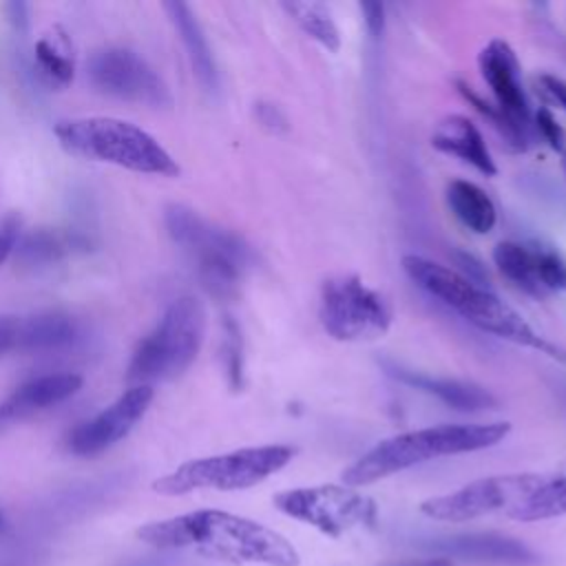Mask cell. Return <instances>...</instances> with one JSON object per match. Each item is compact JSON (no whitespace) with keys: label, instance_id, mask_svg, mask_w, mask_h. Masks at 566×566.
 <instances>
[{"label":"cell","instance_id":"obj_1","mask_svg":"<svg viewBox=\"0 0 566 566\" xmlns=\"http://www.w3.org/2000/svg\"><path fill=\"white\" fill-rule=\"evenodd\" d=\"M137 535L157 548H195L203 555L237 564L298 566L301 557L292 542L261 522L203 509L170 520L150 522Z\"/></svg>","mask_w":566,"mask_h":566},{"label":"cell","instance_id":"obj_2","mask_svg":"<svg viewBox=\"0 0 566 566\" xmlns=\"http://www.w3.org/2000/svg\"><path fill=\"white\" fill-rule=\"evenodd\" d=\"M402 270L422 292L438 298L442 305H447L451 312H455L478 329L493 334L497 338L511 340L515 345L537 349L539 354H546L555 360L566 363V349L539 336L497 294L478 285L475 281L460 274L458 270L447 268L420 254H405Z\"/></svg>","mask_w":566,"mask_h":566},{"label":"cell","instance_id":"obj_3","mask_svg":"<svg viewBox=\"0 0 566 566\" xmlns=\"http://www.w3.org/2000/svg\"><path fill=\"white\" fill-rule=\"evenodd\" d=\"M511 431L509 422H475V424H436L416 431H405L380 440L343 471V484L356 489L374 484L409 467L471 453L495 447Z\"/></svg>","mask_w":566,"mask_h":566},{"label":"cell","instance_id":"obj_4","mask_svg":"<svg viewBox=\"0 0 566 566\" xmlns=\"http://www.w3.org/2000/svg\"><path fill=\"white\" fill-rule=\"evenodd\" d=\"M57 144L75 157L113 164L139 175L177 177L175 157L144 128L117 117H73L53 126Z\"/></svg>","mask_w":566,"mask_h":566},{"label":"cell","instance_id":"obj_5","mask_svg":"<svg viewBox=\"0 0 566 566\" xmlns=\"http://www.w3.org/2000/svg\"><path fill=\"white\" fill-rule=\"evenodd\" d=\"M164 223L170 239L195 263L203 287L217 298L234 296L250 268L252 252L248 243L239 234L206 221L192 208L181 203H170L166 208Z\"/></svg>","mask_w":566,"mask_h":566},{"label":"cell","instance_id":"obj_6","mask_svg":"<svg viewBox=\"0 0 566 566\" xmlns=\"http://www.w3.org/2000/svg\"><path fill=\"white\" fill-rule=\"evenodd\" d=\"M206 336V310L195 296L175 298L159 323L137 343L126 378L150 385L181 376L197 358Z\"/></svg>","mask_w":566,"mask_h":566},{"label":"cell","instance_id":"obj_7","mask_svg":"<svg viewBox=\"0 0 566 566\" xmlns=\"http://www.w3.org/2000/svg\"><path fill=\"white\" fill-rule=\"evenodd\" d=\"M294 453L296 451L290 444H263L188 460L175 471L155 480L153 491L161 495H186L199 489H250L281 471L294 458Z\"/></svg>","mask_w":566,"mask_h":566},{"label":"cell","instance_id":"obj_8","mask_svg":"<svg viewBox=\"0 0 566 566\" xmlns=\"http://www.w3.org/2000/svg\"><path fill=\"white\" fill-rule=\"evenodd\" d=\"M318 321L334 340H376L391 325V305L360 276L340 274L321 285Z\"/></svg>","mask_w":566,"mask_h":566},{"label":"cell","instance_id":"obj_9","mask_svg":"<svg viewBox=\"0 0 566 566\" xmlns=\"http://www.w3.org/2000/svg\"><path fill=\"white\" fill-rule=\"evenodd\" d=\"M274 506L307 526H314L327 537L371 526L376 522V502L347 484H318L287 489L274 495Z\"/></svg>","mask_w":566,"mask_h":566},{"label":"cell","instance_id":"obj_10","mask_svg":"<svg viewBox=\"0 0 566 566\" xmlns=\"http://www.w3.org/2000/svg\"><path fill=\"white\" fill-rule=\"evenodd\" d=\"M542 480V473L480 478L458 491L424 500L420 504V513L438 522H469L495 511H504L509 515L539 486Z\"/></svg>","mask_w":566,"mask_h":566},{"label":"cell","instance_id":"obj_11","mask_svg":"<svg viewBox=\"0 0 566 566\" xmlns=\"http://www.w3.org/2000/svg\"><path fill=\"white\" fill-rule=\"evenodd\" d=\"M88 75L93 86L111 97L150 108H168L172 104L168 84L135 51L119 46L97 51L91 57Z\"/></svg>","mask_w":566,"mask_h":566},{"label":"cell","instance_id":"obj_12","mask_svg":"<svg viewBox=\"0 0 566 566\" xmlns=\"http://www.w3.org/2000/svg\"><path fill=\"white\" fill-rule=\"evenodd\" d=\"M480 73L489 84L495 108L509 124L511 146L526 148L531 139V108L522 86V69L509 42L493 38L478 55Z\"/></svg>","mask_w":566,"mask_h":566},{"label":"cell","instance_id":"obj_13","mask_svg":"<svg viewBox=\"0 0 566 566\" xmlns=\"http://www.w3.org/2000/svg\"><path fill=\"white\" fill-rule=\"evenodd\" d=\"M153 398L155 391L150 385H130L108 407L71 431L66 440L69 451L91 458L111 449L146 416Z\"/></svg>","mask_w":566,"mask_h":566},{"label":"cell","instance_id":"obj_14","mask_svg":"<svg viewBox=\"0 0 566 566\" xmlns=\"http://www.w3.org/2000/svg\"><path fill=\"white\" fill-rule=\"evenodd\" d=\"M433 553H440L444 559L458 557L469 562H489V564H509L524 566L535 564V553L515 537H504L495 533H471L438 539L429 546Z\"/></svg>","mask_w":566,"mask_h":566},{"label":"cell","instance_id":"obj_15","mask_svg":"<svg viewBox=\"0 0 566 566\" xmlns=\"http://www.w3.org/2000/svg\"><path fill=\"white\" fill-rule=\"evenodd\" d=\"M82 387V376L62 371L44 374L20 385L4 402H0V422L24 418L71 398Z\"/></svg>","mask_w":566,"mask_h":566},{"label":"cell","instance_id":"obj_16","mask_svg":"<svg viewBox=\"0 0 566 566\" xmlns=\"http://www.w3.org/2000/svg\"><path fill=\"white\" fill-rule=\"evenodd\" d=\"M431 146L444 155L462 159L484 177H493L497 172V166L482 133L464 115L442 117L431 133Z\"/></svg>","mask_w":566,"mask_h":566},{"label":"cell","instance_id":"obj_17","mask_svg":"<svg viewBox=\"0 0 566 566\" xmlns=\"http://www.w3.org/2000/svg\"><path fill=\"white\" fill-rule=\"evenodd\" d=\"M7 349H51L71 343L77 334L75 321L66 314H35L0 318Z\"/></svg>","mask_w":566,"mask_h":566},{"label":"cell","instance_id":"obj_18","mask_svg":"<svg viewBox=\"0 0 566 566\" xmlns=\"http://www.w3.org/2000/svg\"><path fill=\"white\" fill-rule=\"evenodd\" d=\"M389 376H394L396 380L420 389L429 396H436L438 400H442L444 405H449L451 409L458 411H482V409H491L495 407V398L491 391H486L480 385L467 382V380H458V378H436V376H427L422 371H413V369H405L400 365H387L385 367Z\"/></svg>","mask_w":566,"mask_h":566},{"label":"cell","instance_id":"obj_19","mask_svg":"<svg viewBox=\"0 0 566 566\" xmlns=\"http://www.w3.org/2000/svg\"><path fill=\"white\" fill-rule=\"evenodd\" d=\"M33 66L44 86L51 91L66 88L75 77V55L69 33L62 27H51L40 35L33 49Z\"/></svg>","mask_w":566,"mask_h":566},{"label":"cell","instance_id":"obj_20","mask_svg":"<svg viewBox=\"0 0 566 566\" xmlns=\"http://www.w3.org/2000/svg\"><path fill=\"white\" fill-rule=\"evenodd\" d=\"M164 9L175 27V31L179 33V40L188 53L190 66L199 80V84L206 91H214L217 88V66L208 46V40L192 13V9L184 2H164Z\"/></svg>","mask_w":566,"mask_h":566},{"label":"cell","instance_id":"obj_21","mask_svg":"<svg viewBox=\"0 0 566 566\" xmlns=\"http://www.w3.org/2000/svg\"><path fill=\"white\" fill-rule=\"evenodd\" d=\"M493 263L500 274L522 292L544 298V285L539 276V243L500 241L493 250Z\"/></svg>","mask_w":566,"mask_h":566},{"label":"cell","instance_id":"obj_22","mask_svg":"<svg viewBox=\"0 0 566 566\" xmlns=\"http://www.w3.org/2000/svg\"><path fill=\"white\" fill-rule=\"evenodd\" d=\"M447 206L453 217L471 232L486 234L495 228L497 210L493 199L473 181L453 179L447 184Z\"/></svg>","mask_w":566,"mask_h":566},{"label":"cell","instance_id":"obj_23","mask_svg":"<svg viewBox=\"0 0 566 566\" xmlns=\"http://www.w3.org/2000/svg\"><path fill=\"white\" fill-rule=\"evenodd\" d=\"M559 515H566V473L544 475L539 486L509 513V517L517 522H537Z\"/></svg>","mask_w":566,"mask_h":566},{"label":"cell","instance_id":"obj_24","mask_svg":"<svg viewBox=\"0 0 566 566\" xmlns=\"http://www.w3.org/2000/svg\"><path fill=\"white\" fill-rule=\"evenodd\" d=\"M281 7L303 29L305 35L316 40L327 51H338L340 33H338V27H336L329 9L323 2L292 0V2H283Z\"/></svg>","mask_w":566,"mask_h":566},{"label":"cell","instance_id":"obj_25","mask_svg":"<svg viewBox=\"0 0 566 566\" xmlns=\"http://www.w3.org/2000/svg\"><path fill=\"white\" fill-rule=\"evenodd\" d=\"M223 354H226V369L232 387H241V369H243V356H241V334L234 321H226V343H223Z\"/></svg>","mask_w":566,"mask_h":566},{"label":"cell","instance_id":"obj_26","mask_svg":"<svg viewBox=\"0 0 566 566\" xmlns=\"http://www.w3.org/2000/svg\"><path fill=\"white\" fill-rule=\"evenodd\" d=\"M533 124H535L537 133L542 135V139H544L553 150H564V146H566L564 128L557 124L555 115H553L546 106H539V111H535Z\"/></svg>","mask_w":566,"mask_h":566},{"label":"cell","instance_id":"obj_27","mask_svg":"<svg viewBox=\"0 0 566 566\" xmlns=\"http://www.w3.org/2000/svg\"><path fill=\"white\" fill-rule=\"evenodd\" d=\"M20 234V219L15 214H7L0 219V265L9 259L15 248Z\"/></svg>","mask_w":566,"mask_h":566},{"label":"cell","instance_id":"obj_28","mask_svg":"<svg viewBox=\"0 0 566 566\" xmlns=\"http://www.w3.org/2000/svg\"><path fill=\"white\" fill-rule=\"evenodd\" d=\"M363 13H365V22L371 31L374 38H378L382 33V24H385V9L380 2H365L360 4Z\"/></svg>","mask_w":566,"mask_h":566},{"label":"cell","instance_id":"obj_29","mask_svg":"<svg viewBox=\"0 0 566 566\" xmlns=\"http://www.w3.org/2000/svg\"><path fill=\"white\" fill-rule=\"evenodd\" d=\"M539 84L566 113V82L562 77H555V75L546 73V75H539Z\"/></svg>","mask_w":566,"mask_h":566},{"label":"cell","instance_id":"obj_30","mask_svg":"<svg viewBox=\"0 0 566 566\" xmlns=\"http://www.w3.org/2000/svg\"><path fill=\"white\" fill-rule=\"evenodd\" d=\"M259 122H261L263 126H270L272 130L285 124V119H283V115L279 113V108H276V106H270V104H265V106L261 104V106H259Z\"/></svg>","mask_w":566,"mask_h":566},{"label":"cell","instance_id":"obj_31","mask_svg":"<svg viewBox=\"0 0 566 566\" xmlns=\"http://www.w3.org/2000/svg\"><path fill=\"white\" fill-rule=\"evenodd\" d=\"M416 566H451V559H444V557H433L429 562H420Z\"/></svg>","mask_w":566,"mask_h":566},{"label":"cell","instance_id":"obj_32","mask_svg":"<svg viewBox=\"0 0 566 566\" xmlns=\"http://www.w3.org/2000/svg\"><path fill=\"white\" fill-rule=\"evenodd\" d=\"M0 352H7V343H4V336H2V327H0Z\"/></svg>","mask_w":566,"mask_h":566},{"label":"cell","instance_id":"obj_33","mask_svg":"<svg viewBox=\"0 0 566 566\" xmlns=\"http://www.w3.org/2000/svg\"><path fill=\"white\" fill-rule=\"evenodd\" d=\"M562 168H564V172H566V150L562 153Z\"/></svg>","mask_w":566,"mask_h":566},{"label":"cell","instance_id":"obj_34","mask_svg":"<svg viewBox=\"0 0 566 566\" xmlns=\"http://www.w3.org/2000/svg\"><path fill=\"white\" fill-rule=\"evenodd\" d=\"M0 526H2V515H0Z\"/></svg>","mask_w":566,"mask_h":566}]
</instances>
